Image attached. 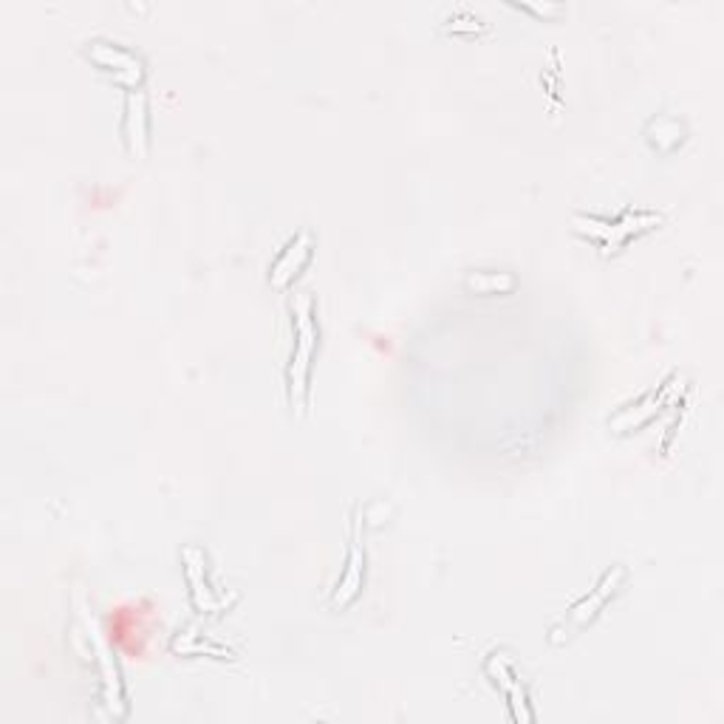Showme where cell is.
I'll return each instance as SVG.
<instances>
[{
  "mask_svg": "<svg viewBox=\"0 0 724 724\" xmlns=\"http://www.w3.org/2000/svg\"><path fill=\"white\" fill-rule=\"evenodd\" d=\"M626 577H628L626 566H612V569L603 575V580H600V584L594 586V589H591L586 598L577 600L569 612L563 614V619L557 623V626H552V631H549V640L557 646V642L569 640L572 634H577L584 626H589L591 619L600 614V609H603V605L609 603L614 594H617L619 586H623V580H626Z\"/></svg>",
  "mask_w": 724,
  "mask_h": 724,
  "instance_id": "cell-1",
  "label": "cell"
},
{
  "mask_svg": "<svg viewBox=\"0 0 724 724\" xmlns=\"http://www.w3.org/2000/svg\"><path fill=\"white\" fill-rule=\"evenodd\" d=\"M660 224V216L654 212H642V210H626L619 219H575V230L586 238H591L594 244H600L605 253H617L619 246L626 244L631 235L642 233V230H651V226Z\"/></svg>",
  "mask_w": 724,
  "mask_h": 724,
  "instance_id": "cell-2",
  "label": "cell"
},
{
  "mask_svg": "<svg viewBox=\"0 0 724 724\" xmlns=\"http://www.w3.org/2000/svg\"><path fill=\"white\" fill-rule=\"evenodd\" d=\"M77 631L83 634L88 646L94 651V660L99 665V679H102V699L111 708V713H116V708L125 704V694H122V679H120V668H116V660H113L111 648L106 646V640L99 637L97 619L88 614V609L83 605V600L77 603ZM120 716V713H116Z\"/></svg>",
  "mask_w": 724,
  "mask_h": 724,
  "instance_id": "cell-3",
  "label": "cell"
},
{
  "mask_svg": "<svg viewBox=\"0 0 724 724\" xmlns=\"http://www.w3.org/2000/svg\"><path fill=\"white\" fill-rule=\"evenodd\" d=\"M297 317V348L292 354V368H289V391H292V402L303 405V396H306V382H309V363L311 352H315V340H317V326L315 317H311V300L303 297L300 306L295 309Z\"/></svg>",
  "mask_w": 724,
  "mask_h": 724,
  "instance_id": "cell-4",
  "label": "cell"
},
{
  "mask_svg": "<svg viewBox=\"0 0 724 724\" xmlns=\"http://www.w3.org/2000/svg\"><path fill=\"white\" fill-rule=\"evenodd\" d=\"M85 57H88L94 65H99L102 71L113 74L116 83L139 85L142 77H145V65H142L139 57L127 49V46H120V42L111 40L85 42Z\"/></svg>",
  "mask_w": 724,
  "mask_h": 724,
  "instance_id": "cell-5",
  "label": "cell"
},
{
  "mask_svg": "<svg viewBox=\"0 0 724 724\" xmlns=\"http://www.w3.org/2000/svg\"><path fill=\"white\" fill-rule=\"evenodd\" d=\"M182 557H184V572H187V584H191L193 603H196L198 609H205V612H219L221 605L226 603V598L219 589H212L210 580H207L205 552L198 547H187L182 552Z\"/></svg>",
  "mask_w": 724,
  "mask_h": 724,
  "instance_id": "cell-6",
  "label": "cell"
},
{
  "mask_svg": "<svg viewBox=\"0 0 724 724\" xmlns=\"http://www.w3.org/2000/svg\"><path fill=\"white\" fill-rule=\"evenodd\" d=\"M309 258H311V235L309 230H303V233H297L295 238L283 246L281 255H278L272 267H269V281H272V286H286V283L292 281L306 263H309Z\"/></svg>",
  "mask_w": 724,
  "mask_h": 724,
  "instance_id": "cell-7",
  "label": "cell"
},
{
  "mask_svg": "<svg viewBox=\"0 0 724 724\" xmlns=\"http://www.w3.org/2000/svg\"><path fill=\"white\" fill-rule=\"evenodd\" d=\"M487 674L492 676V683L499 685L506 694V702L513 704V716L515 722H532V713L524 711L527 708V694H524V685L518 683V676L513 674V665L504 654H492L487 660Z\"/></svg>",
  "mask_w": 724,
  "mask_h": 724,
  "instance_id": "cell-8",
  "label": "cell"
},
{
  "mask_svg": "<svg viewBox=\"0 0 724 724\" xmlns=\"http://www.w3.org/2000/svg\"><path fill=\"white\" fill-rule=\"evenodd\" d=\"M122 136H125L127 148L134 156L148 154V113H145V94H131L127 97V113L125 125H122Z\"/></svg>",
  "mask_w": 724,
  "mask_h": 724,
  "instance_id": "cell-9",
  "label": "cell"
},
{
  "mask_svg": "<svg viewBox=\"0 0 724 724\" xmlns=\"http://www.w3.org/2000/svg\"><path fill=\"white\" fill-rule=\"evenodd\" d=\"M363 563H366V557H363V549H359V524H354L348 563H345L343 580H340L338 591H334V605H345L357 598L359 589H363V569H366Z\"/></svg>",
  "mask_w": 724,
  "mask_h": 724,
  "instance_id": "cell-10",
  "label": "cell"
},
{
  "mask_svg": "<svg viewBox=\"0 0 724 724\" xmlns=\"http://www.w3.org/2000/svg\"><path fill=\"white\" fill-rule=\"evenodd\" d=\"M467 286L484 292V295H495V292H510L515 286V278L506 272H476L467 274Z\"/></svg>",
  "mask_w": 724,
  "mask_h": 724,
  "instance_id": "cell-11",
  "label": "cell"
}]
</instances>
